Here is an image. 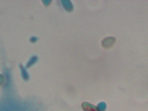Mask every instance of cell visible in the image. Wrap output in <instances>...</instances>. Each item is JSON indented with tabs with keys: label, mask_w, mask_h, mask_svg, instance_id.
Returning <instances> with one entry per match:
<instances>
[{
	"label": "cell",
	"mask_w": 148,
	"mask_h": 111,
	"mask_svg": "<svg viewBox=\"0 0 148 111\" xmlns=\"http://www.w3.org/2000/svg\"><path fill=\"white\" fill-rule=\"evenodd\" d=\"M43 3H44V5H45L46 6H47V5H49L50 3L51 2V1H48V0H46V1H42Z\"/></svg>",
	"instance_id": "ba28073f"
},
{
	"label": "cell",
	"mask_w": 148,
	"mask_h": 111,
	"mask_svg": "<svg viewBox=\"0 0 148 111\" xmlns=\"http://www.w3.org/2000/svg\"><path fill=\"white\" fill-rule=\"evenodd\" d=\"M4 82H5V77H4V76L0 74V86L3 84Z\"/></svg>",
	"instance_id": "52a82bcc"
},
{
	"label": "cell",
	"mask_w": 148,
	"mask_h": 111,
	"mask_svg": "<svg viewBox=\"0 0 148 111\" xmlns=\"http://www.w3.org/2000/svg\"><path fill=\"white\" fill-rule=\"evenodd\" d=\"M61 2L62 6L68 12H71L73 9V6L72 3L69 0H61Z\"/></svg>",
	"instance_id": "7a4b0ae2"
},
{
	"label": "cell",
	"mask_w": 148,
	"mask_h": 111,
	"mask_svg": "<svg viewBox=\"0 0 148 111\" xmlns=\"http://www.w3.org/2000/svg\"><path fill=\"white\" fill-rule=\"evenodd\" d=\"M82 106L84 111H100L97 106H95L87 102H84L82 103Z\"/></svg>",
	"instance_id": "6da1fadb"
},
{
	"label": "cell",
	"mask_w": 148,
	"mask_h": 111,
	"mask_svg": "<svg viewBox=\"0 0 148 111\" xmlns=\"http://www.w3.org/2000/svg\"><path fill=\"white\" fill-rule=\"evenodd\" d=\"M97 107L100 111H105L106 109V104L104 102H101L98 104Z\"/></svg>",
	"instance_id": "5b68a950"
},
{
	"label": "cell",
	"mask_w": 148,
	"mask_h": 111,
	"mask_svg": "<svg viewBox=\"0 0 148 111\" xmlns=\"http://www.w3.org/2000/svg\"><path fill=\"white\" fill-rule=\"evenodd\" d=\"M39 38L37 37V36H32L30 37L29 38V41L31 42V43H35L38 40Z\"/></svg>",
	"instance_id": "8992f818"
},
{
	"label": "cell",
	"mask_w": 148,
	"mask_h": 111,
	"mask_svg": "<svg viewBox=\"0 0 148 111\" xmlns=\"http://www.w3.org/2000/svg\"><path fill=\"white\" fill-rule=\"evenodd\" d=\"M19 68L20 69L21 75L23 80L25 81L28 80L29 79V75L27 72V71L26 70V68L24 67L21 64H19Z\"/></svg>",
	"instance_id": "3957f363"
},
{
	"label": "cell",
	"mask_w": 148,
	"mask_h": 111,
	"mask_svg": "<svg viewBox=\"0 0 148 111\" xmlns=\"http://www.w3.org/2000/svg\"><path fill=\"white\" fill-rule=\"evenodd\" d=\"M38 60V57L37 56H36V55L32 56L30 57V58L29 59V60L28 61L25 67L27 68L31 67L32 66H33L35 64H36Z\"/></svg>",
	"instance_id": "277c9868"
}]
</instances>
